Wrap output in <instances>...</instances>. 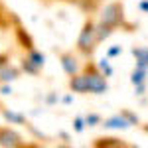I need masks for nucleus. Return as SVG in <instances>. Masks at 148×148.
Masks as SVG:
<instances>
[{
    "label": "nucleus",
    "instance_id": "f257e3e1",
    "mask_svg": "<svg viewBox=\"0 0 148 148\" xmlns=\"http://www.w3.org/2000/svg\"><path fill=\"white\" fill-rule=\"evenodd\" d=\"M99 22L107 24L111 28H132L130 24L125 22V8L121 2H111L107 4L99 14Z\"/></svg>",
    "mask_w": 148,
    "mask_h": 148
},
{
    "label": "nucleus",
    "instance_id": "f03ea898",
    "mask_svg": "<svg viewBox=\"0 0 148 148\" xmlns=\"http://www.w3.org/2000/svg\"><path fill=\"white\" fill-rule=\"evenodd\" d=\"M83 75H85V79H87V91L89 93H93V95H103V93H107V89H109L107 77L99 71L97 63H87Z\"/></svg>",
    "mask_w": 148,
    "mask_h": 148
},
{
    "label": "nucleus",
    "instance_id": "7ed1b4c3",
    "mask_svg": "<svg viewBox=\"0 0 148 148\" xmlns=\"http://www.w3.org/2000/svg\"><path fill=\"white\" fill-rule=\"evenodd\" d=\"M97 36H95V22H85L83 24V30L79 32V38H77V51L83 53V56H91L97 47Z\"/></svg>",
    "mask_w": 148,
    "mask_h": 148
},
{
    "label": "nucleus",
    "instance_id": "20e7f679",
    "mask_svg": "<svg viewBox=\"0 0 148 148\" xmlns=\"http://www.w3.org/2000/svg\"><path fill=\"white\" fill-rule=\"evenodd\" d=\"M0 146L2 148H22V146H26V142L14 128L0 126Z\"/></svg>",
    "mask_w": 148,
    "mask_h": 148
},
{
    "label": "nucleus",
    "instance_id": "39448f33",
    "mask_svg": "<svg viewBox=\"0 0 148 148\" xmlns=\"http://www.w3.org/2000/svg\"><path fill=\"white\" fill-rule=\"evenodd\" d=\"M59 63H61V69L65 71V75H75V73H79L81 69V63L77 56H73V53H61L59 56Z\"/></svg>",
    "mask_w": 148,
    "mask_h": 148
},
{
    "label": "nucleus",
    "instance_id": "423d86ee",
    "mask_svg": "<svg viewBox=\"0 0 148 148\" xmlns=\"http://www.w3.org/2000/svg\"><path fill=\"white\" fill-rule=\"evenodd\" d=\"M103 126L111 128V130H126V128H130V123L125 119L123 113H119V114H114V116H111V119H107Z\"/></svg>",
    "mask_w": 148,
    "mask_h": 148
},
{
    "label": "nucleus",
    "instance_id": "0eeeda50",
    "mask_svg": "<svg viewBox=\"0 0 148 148\" xmlns=\"http://www.w3.org/2000/svg\"><path fill=\"white\" fill-rule=\"evenodd\" d=\"M20 73H22V69L16 67V65H4V67L0 69V83H14V81L20 77Z\"/></svg>",
    "mask_w": 148,
    "mask_h": 148
},
{
    "label": "nucleus",
    "instance_id": "6e6552de",
    "mask_svg": "<svg viewBox=\"0 0 148 148\" xmlns=\"http://www.w3.org/2000/svg\"><path fill=\"white\" fill-rule=\"evenodd\" d=\"M69 89H71L73 93H81V95L89 93L87 91V79H85V75H83L81 71L69 77Z\"/></svg>",
    "mask_w": 148,
    "mask_h": 148
},
{
    "label": "nucleus",
    "instance_id": "1a4fd4ad",
    "mask_svg": "<svg viewBox=\"0 0 148 148\" xmlns=\"http://www.w3.org/2000/svg\"><path fill=\"white\" fill-rule=\"evenodd\" d=\"M2 119L10 125H24L26 126V116L18 111H12V109H2Z\"/></svg>",
    "mask_w": 148,
    "mask_h": 148
},
{
    "label": "nucleus",
    "instance_id": "9d476101",
    "mask_svg": "<svg viewBox=\"0 0 148 148\" xmlns=\"http://www.w3.org/2000/svg\"><path fill=\"white\" fill-rule=\"evenodd\" d=\"M16 40H18V44H20L26 51L34 47V40H32V36L28 34L22 26H16Z\"/></svg>",
    "mask_w": 148,
    "mask_h": 148
},
{
    "label": "nucleus",
    "instance_id": "9b49d317",
    "mask_svg": "<svg viewBox=\"0 0 148 148\" xmlns=\"http://www.w3.org/2000/svg\"><path fill=\"white\" fill-rule=\"evenodd\" d=\"M132 56L136 59V67L148 71V47H132Z\"/></svg>",
    "mask_w": 148,
    "mask_h": 148
},
{
    "label": "nucleus",
    "instance_id": "f8f14e48",
    "mask_svg": "<svg viewBox=\"0 0 148 148\" xmlns=\"http://www.w3.org/2000/svg\"><path fill=\"white\" fill-rule=\"evenodd\" d=\"M114 28H111V26H107V24H95V36H97V42L101 44V42H105L107 38H111V34H113Z\"/></svg>",
    "mask_w": 148,
    "mask_h": 148
},
{
    "label": "nucleus",
    "instance_id": "ddd939ff",
    "mask_svg": "<svg viewBox=\"0 0 148 148\" xmlns=\"http://www.w3.org/2000/svg\"><path fill=\"white\" fill-rule=\"evenodd\" d=\"M26 57H28V59H30V61H32L34 65H38L40 69L44 67V63H46V56H44V53H42L40 49H36V47L28 49V51H26Z\"/></svg>",
    "mask_w": 148,
    "mask_h": 148
},
{
    "label": "nucleus",
    "instance_id": "4468645a",
    "mask_svg": "<svg viewBox=\"0 0 148 148\" xmlns=\"http://www.w3.org/2000/svg\"><path fill=\"white\" fill-rule=\"evenodd\" d=\"M95 146L97 148H121V146H126V142H123V140H119V138H99V140H95Z\"/></svg>",
    "mask_w": 148,
    "mask_h": 148
},
{
    "label": "nucleus",
    "instance_id": "2eb2a0df",
    "mask_svg": "<svg viewBox=\"0 0 148 148\" xmlns=\"http://www.w3.org/2000/svg\"><path fill=\"white\" fill-rule=\"evenodd\" d=\"M20 69H22L24 73H28V75H38V73L42 71V69L38 67V65H34V63H32L28 57H24V59H22V63H20Z\"/></svg>",
    "mask_w": 148,
    "mask_h": 148
},
{
    "label": "nucleus",
    "instance_id": "dca6fc26",
    "mask_svg": "<svg viewBox=\"0 0 148 148\" xmlns=\"http://www.w3.org/2000/svg\"><path fill=\"white\" fill-rule=\"evenodd\" d=\"M146 75H148V71L146 69H134L132 73H130V83L132 85H138V83H146Z\"/></svg>",
    "mask_w": 148,
    "mask_h": 148
},
{
    "label": "nucleus",
    "instance_id": "f3484780",
    "mask_svg": "<svg viewBox=\"0 0 148 148\" xmlns=\"http://www.w3.org/2000/svg\"><path fill=\"white\" fill-rule=\"evenodd\" d=\"M97 67H99V71H101L105 77H111V75H113V67H111V63H109V57H103V59H99Z\"/></svg>",
    "mask_w": 148,
    "mask_h": 148
},
{
    "label": "nucleus",
    "instance_id": "a211bd4d",
    "mask_svg": "<svg viewBox=\"0 0 148 148\" xmlns=\"http://www.w3.org/2000/svg\"><path fill=\"white\" fill-rule=\"evenodd\" d=\"M85 119V125L87 126H97V125H101V116L97 113H89L87 116H83Z\"/></svg>",
    "mask_w": 148,
    "mask_h": 148
},
{
    "label": "nucleus",
    "instance_id": "6ab92c4d",
    "mask_svg": "<svg viewBox=\"0 0 148 148\" xmlns=\"http://www.w3.org/2000/svg\"><path fill=\"white\" fill-rule=\"evenodd\" d=\"M123 114H125L126 121L130 123V126H136L138 123H140V121H138V114H134L132 111H128V109H125V111H123Z\"/></svg>",
    "mask_w": 148,
    "mask_h": 148
},
{
    "label": "nucleus",
    "instance_id": "aec40b11",
    "mask_svg": "<svg viewBox=\"0 0 148 148\" xmlns=\"http://www.w3.org/2000/svg\"><path fill=\"white\" fill-rule=\"evenodd\" d=\"M85 119H83V116H75V119H73V130H75V132H83V130H85Z\"/></svg>",
    "mask_w": 148,
    "mask_h": 148
},
{
    "label": "nucleus",
    "instance_id": "412c9836",
    "mask_svg": "<svg viewBox=\"0 0 148 148\" xmlns=\"http://www.w3.org/2000/svg\"><path fill=\"white\" fill-rule=\"evenodd\" d=\"M123 53V46H111L109 49H107V57L109 59H113V57H119Z\"/></svg>",
    "mask_w": 148,
    "mask_h": 148
},
{
    "label": "nucleus",
    "instance_id": "4be33fe9",
    "mask_svg": "<svg viewBox=\"0 0 148 148\" xmlns=\"http://www.w3.org/2000/svg\"><path fill=\"white\" fill-rule=\"evenodd\" d=\"M44 101H46L47 107H51V105H57V103H59V95H57V93H47Z\"/></svg>",
    "mask_w": 148,
    "mask_h": 148
},
{
    "label": "nucleus",
    "instance_id": "5701e85b",
    "mask_svg": "<svg viewBox=\"0 0 148 148\" xmlns=\"http://www.w3.org/2000/svg\"><path fill=\"white\" fill-rule=\"evenodd\" d=\"M14 89H12V83H0V95H4V97H8L12 95Z\"/></svg>",
    "mask_w": 148,
    "mask_h": 148
},
{
    "label": "nucleus",
    "instance_id": "b1692460",
    "mask_svg": "<svg viewBox=\"0 0 148 148\" xmlns=\"http://www.w3.org/2000/svg\"><path fill=\"white\" fill-rule=\"evenodd\" d=\"M134 93H136L138 97H142V95L146 93V83H138V85H134Z\"/></svg>",
    "mask_w": 148,
    "mask_h": 148
},
{
    "label": "nucleus",
    "instance_id": "393cba45",
    "mask_svg": "<svg viewBox=\"0 0 148 148\" xmlns=\"http://www.w3.org/2000/svg\"><path fill=\"white\" fill-rule=\"evenodd\" d=\"M8 63H10V56L8 53H0V69L4 65H8Z\"/></svg>",
    "mask_w": 148,
    "mask_h": 148
},
{
    "label": "nucleus",
    "instance_id": "a878e982",
    "mask_svg": "<svg viewBox=\"0 0 148 148\" xmlns=\"http://www.w3.org/2000/svg\"><path fill=\"white\" fill-rule=\"evenodd\" d=\"M59 101L63 103V105H71V103H73V95H63Z\"/></svg>",
    "mask_w": 148,
    "mask_h": 148
},
{
    "label": "nucleus",
    "instance_id": "bb28decb",
    "mask_svg": "<svg viewBox=\"0 0 148 148\" xmlns=\"http://www.w3.org/2000/svg\"><path fill=\"white\" fill-rule=\"evenodd\" d=\"M138 8H140L142 12H146V14H148V0H142V2L138 4Z\"/></svg>",
    "mask_w": 148,
    "mask_h": 148
},
{
    "label": "nucleus",
    "instance_id": "cd10ccee",
    "mask_svg": "<svg viewBox=\"0 0 148 148\" xmlns=\"http://www.w3.org/2000/svg\"><path fill=\"white\" fill-rule=\"evenodd\" d=\"M59 138H61V140H69V134L67 132H59Z\"/></svg>",
    "mask_w": 148,
    "mask_h": 148
}]
</instances>
